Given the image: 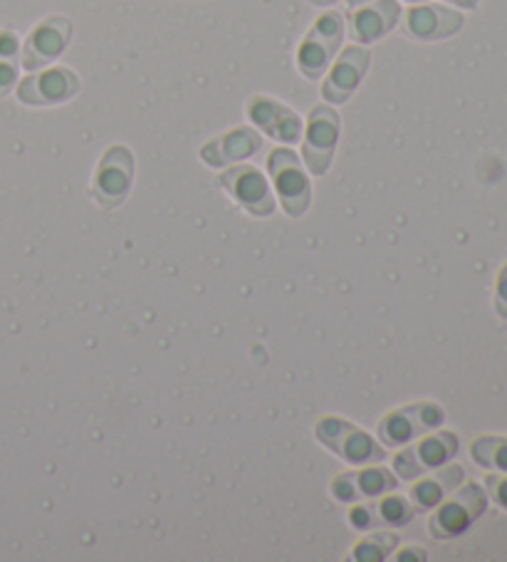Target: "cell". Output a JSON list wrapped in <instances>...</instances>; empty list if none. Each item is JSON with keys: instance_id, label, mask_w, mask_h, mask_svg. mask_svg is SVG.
I'll use <instances>...</instances> for the list:
<instances>
[{"instance_id": "obj_1", "label": "cell", "mask_w": 507, "mask_h": 562, "mask_svg": "<svg viewBox=\"0 0 507 562\" xmlns=\"http://www.w3.org/2000/svg\"><path fill=\"white\" fill-rule=\"evenodd\" d=\"M487 496L477 483H467L463 488L458 486L451 498L438 503L436 513L428 518V530H431V536L436 540H451L463 536V532L483 516Z\"/></svg>"}, {"instance_id": "obj_2", "label": "cell", "mask_w": 507, "mask_h": 562, "mask_svg": "<svg viewBox=\"0 0 507 562\" xmlns=\"http://www.w3.org/2000/svg\"><path fill=\"white\" fill-rule=\"evenodd\" d=\"M345 37V18L342 13L329 11L309 27L297 50V70L307 80H319L329 70L331 57L337 55Z\"/></svg>"}, {"instance_id": "obj_3", "label": "cell", "mask_w": 507, "mask_h": 562, "mask_svg": "<svg viewBox=\"0 0 507 562\" xmlns=\"http://www.w3.org/2000/svg\"><path fill=\"white\" fill-rule=\"evenodd\" d=\"M268 171L282 209H285L288 216L300 218L309 209L312 183L305 169H302L297 154L285 147L272 149L268 157Z\"/></svg>"}, {"instance_id": "obj_4", "label": "cell", "mask_w": 507, "mask_h": 562, "mask_svg": "<svg viewBox=\"0 0 507 562\" xmlns=\"http://www.w3.org/2000/svg\"><path fill=\"white\" fill-rule=\"evenodd\" d=\"M315 436L327 446V449L335 451L339 459H345L347 463H354V467L379 463L386 459L384 446H379L364 429H359V426L349 424L345 419H331V416H325V419L317 422Z\"/></svg>"}, {"instance_id": "obj_5", "label": "cell", "mask_w": 507, "mask_h": 562, "mask_svg": "<svg viewBox=\"0 0 507 562\" xmlns=\"http://www.w3.org/2000/svg\"><path fill=\"white\" fill-rule=\"evenodd\" d=\"M446 414L438 404L433 402H418V404H406L398 406V409L388 412L382 422H379V439L388 449H402V446L412 443L414 439L424 434H431L433 429L443 424Z\"/></svg>"}, {"instance_id": "obj_6", "label": "cell", "mask_w": 507, "mask_h": 562, "mask_svg": "<svg viewBox=\"0 0 507 562\" xmlns=\"http://www.w3.org/2000/svg\"><path fill=\"white\" fill-rule=\"evenodd\" d=\"M134 183V157L124 144H114V147L102 154L100 164H97L94 179H92V196L97 199L102 209H116L124 199L129 196Z\"/></svg>"}, {"instance_id": "obj_7", "label": "cell", "mask_w": 507, "mask_h": 562, "mask_svg": "<svg viewBox=\"0 0 507 562\" xmlns=\"http://www.w3.org/2000/svg\"><path fill=\"white\" fill-rule=\"evenodd\" d=\"M339 114L335 106L317 104L312 106L307 117V134L302 144V159H305L312 177H325L331 159H335L339 139Z\"/></svg>"}, {"instance_id": "obj_8", "label": "cell", "mask_w": 507, "mask_h": 562, "mask_svg": "<svg viewBox=\"0 0 507 562\" xmlns=\"http://www.w3.org/2000/svg\"><path fill=\"white\" fill-rule=\"evenodd\" d=\"M455 453H458V436L451 431H433L431 436H426L424 441H418L416 446H408V449H404L402 453H396L394 471L398 473V479L414 481L428 471L446 467Z\"/></svg>"}, {"instance_id": "obj_9", "label": "cell", "mask_w": 507, "mask_h": 562, "mask_svg": "<svg viewBox=\"0 0 507 562\" xmlns=\"http://www.w3.org/2000/svg\"><path fill=\"white\" fill-rule=\"evenodd\" d=\"M72 41V23L65 15H50L37 23L31 35L25 37L21 50V65L27 72L43 70L45 65L55 63Z\"/></svg>"}, {"instance_id": "obj_10", "label": "cell", "mask_w": 507, "mask_h": 562, "mask_svg": "<svg viewBox=\"0 0 507 562\" xmlns=\"http://www.w3.org/2000/svg\"><path fill=\"white\" fill-rule=\"evenodd\" d=\"M80 92V77L67 67L35 70L18 85V100L27 106L63 104Z\"/></svg>"}, {"instance_id": "obj_11", "label": "cell", "mask_w": 507, "mask_h": 562, "mask_svg": "<svg viewBox=\"0 0 507 562\" xmlns=\"http://www.w3.org/2000/svg\"><path fill=\"white\" fill-rule=\"evenodd\" d=\"M218 183L252 216L266 218L275 211V196H272L270 183L256 167H248V164L233 167L221 173Z\"/></svg>"}, {"instance_id": "obj_12", "label": "cell", "mask_w": 507, "mask_h": 562, "mask_svg": "<svg viewBox=\"0 0 507 562\" xmlns=\"http://www.w3.org/2000/svg\"><path fill=\"white\" fill-rule=\"evenodd\" d=\"M463 27V15L453 11V8L438 5V3H416L408 8L404 21H402V33L412 41L421 43H433V41H446V37L455 35Z\"/></svg>"}, {"instance_id": "obj_13", "label": "cell", "mask_w": 507, "mask_h": 562, "mask_svg": "<svg viewBox=\"0 0 507 562\" xmlns=\"http://www.w3.org/2000/svg\"><path fill=\"white\" fill-rule=\"evenodd\" d=\"M246 112H248V120L272 139H278L282 144H295L302 137L300 114L292 112L290 106L280 104L278 100H272V97H266V94L250 97L246 104Z\"/></svg>"}, {"instance_id": "obj_14", "label": "cell", "mask_w": 507, "mask_h": 562, "mask_svg": "<svg viewBox=\"0 0 507 562\" xmlns=\"http://www.w3.org/2000/svg\"><path fill=\"white\" fill-rule=\"evenodd\" d=\"M402 21V5L398 0H369L352 11L347 21L349 37L357 43H376L388 35Z\"/></svg>"}, {"instance_id": "obj_15", "label": "cell", "mask_w": 507, "mask_h": 562, "mask_svg": "<svg viewBox=\"0 0 507 562\" xmlns=\"http://www.w3.org/2000/svg\"><path fill=\"white\" fill-rule=\"evenodd\" d=\"M369 50L359 45H349L347 50L339 55V60L331 67L325 85H322V97L329 104H345L349 97L357 92L359 82L364 80L369 70Z\"/></svg>"}, {"instance_id": "obj_16", "label": "cell", "mask_w": 507, "mask_h": 562, "mask_svg": "<svg viewBox=\"0 0 507 562\" xmlns=\"http://www.w3.org/2000/svg\"><path fill=\"white\" fill-rule=\"evenodd\" d=\"M262 149V137L250 127H236L221 137H213L201 147V159L213 169L230 167V164H238L243 159L252 157Z\"/></svg>"}, {"instance_id": "obj_17", "label": "cell", "mask_w": 507, "mask_h": 562, "mask_svg": "<svg viewBox=\"0 0 507 562\" xmlns=\"http://www.w3.org/2000/svg\"><path fill=\"white\" fill-rule=\"evenodd\" d=\"M396 488V479L386 469H362V471H347L331 481V493L342 503H357V501H374L382 498L384 493H392Z\"/></svg>"}, {"instance_id": "obj_18", "label": "cell", "mask_w": 507, "mask_h": 562, "mask_svg": "<svg viewBox=\"0 0 507 562\" xmlns=\"http://www.w3.org/2000/svg\"><path fill=\"white\" fill-rule=\"evenodd\" d=\"M416 508L406 496L392 493L382 501L369 503V506H357L349 513V522L359 530H379V528H402L414 518Z\"/></svg>"}, {"instance_id": "obj_19", "label": "cell", "mask_w": 507, "mask_h": 562, "mask_svg": "<svg viewBox=\"0 0 507 562\" xmlns=\"http://www.w3.org/2000/svg\"><path fill=\"white\" fill-rule=\"evenodd\" d=\"M465 479L463 467H441L433 476L418 481L416 486L408 493V501L416 510H433L438 503L446 501L451 493L461 486Z\"/></svg>"}, {"instance_id": "obj_20", "label": "cell", "mask_w": 507, "mask_h": 562, "mask_svg": "<svg viewBox=\"0 0 507 562\" xmlns=\"http://www.w3.org/2000/svg\"><path fill=\"white\" fill-rule=\"evenodd\" d=\"M21 72V41L13 31H0V97L11 94Z\"/></svg>"}, {"instance_id": "obj_21", "label": "cell", "mask_w": 507, "mask_h": 562, "mask_svg": "<svg viewBox=\"0 0 507 562\" xmlns=\"http://www.w3.org/2000/svg\"><path fill=\"white\" fill-rule=\"evenodd\" d=\"M477 467L507 473V436H481L471 446Z\"/></svg>"}, {"instance_id": "obj_22", "label": "cell", "mask_w": 507, "mask_h": 562, "mask_svg": "<svg viewBox=\"0 0 507 562\" xmlns=\"http://www.w3.org/2000/svg\"><path fill=\"white\" fill-rule=\"evenodd\" d=\"M396 542H398V536L392 530L372 532V536H367L364 540L357 542L352 560L354 562H382L392 555V550H396Z\"/></svg>"}, {"instance_id": "obj_23", "label": "cell", "mask_w": 507, "mask_h": 562, "mask_svg": "<svg viewBox=\"0 0 507 562\" xmlns=\"http://www.w3.org/2000/svg\"><path fill=\"white\" fill-rule=\"evenodd\" d=\"M485 488L497 506L507 510V476H497V473H487Z\"/></svg>"}, {"instance_id": "obj_24", "label": "cell", "mask_w": 507, "mask_h": 562, "mask_svg": "<svg viewBox=\"0 0 507 562\" xmlns=\"http://www.w3.org/2000/svg\"><path fill=\"white\" fill-rule=\"evenodd\" d=\"M495 310L503 317H507V263L497 276V288H495Z\"/></svg>"}, {"instance_id": "obj_25", "label": "cell", "mask_w": 507, "mask_h": 562, "mask_svg": "<svg viewBox=\"0 0 507 562\" xmlns=\"http://www.w3.org/2000/svg\"><path fill=\"white\" fill-rule=\"evenodd\" d=\"M412 552H404V555H396V560H426L424 548H408Z\"/></svg>"}, {"instance_id": "obj_26", "label": "cell", "mask_w": 507, "mask_h": 562, "mask_svg": "<svg viewBox=\"0 0 507 562\" xmlns=\"http://www.w3.org/2000/svg\"><path fill=\"white\" fill-rule=\"evenodd\" d=\"M448 3H453L458 8H465V11H475V8L481 5V0H448Z\"/></svg>"}, {"instance_id": "obj_27", "label": "cell", "mask_w": 507, "mask_h": 562, "mask_svg": "<svg viewBox=\"0 0 507 562\" xmlns=\"http://www.w3.org/2000/svg\"><path fill=\"white\" fill-rule=\"evenodd\" d=\"M364 3H369V0H347L349 11H352V8H359V5H364Z\"/></svg>"}, {"instance_id": "obj_28", "label": "cell", "mask_w": 507, "mask_h": 562, "mask_svg": "<svg viewBox=\"0 0 507 562\" xmlns=\"http://www.w3.org/2000/svg\"><path fill=\"white\" fill-rule=\"evenodd\" d=\"M312 5H331V3H337V0H309Z\"/></svg>"}, {"instance_id": "obj_29", "label": "cell", "mask_w": 507, "mask_h": 562, "mask_svg": "<svg viewBox=\"0 0 507 562\" xmlns=\"http://www.w3.org/2000/svg\"><path fill=\"white\" fill-rule=\"evenodd\" d=\"M408 3H414V5H416V3H424V0H408Z\"/></svg>"}]
</instances>
